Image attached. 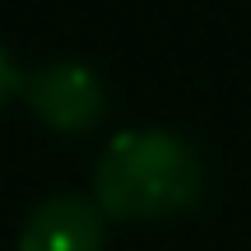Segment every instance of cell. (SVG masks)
Returning <instances> with one entry per match:
<instances>
[{
  "mask_svg": "<svg viewBox=\"0 0 251 251\" xmlns=\"http://www.w3.org/2000/svg\"><path fill=\"white\" fill-rule=\"evenodd\" d=\"M200 186V158L168 126H126L93 163V196L117 214H153L186 205Z\"/></svg>",
  "mask_w": 251,
  "mask_h": 251,
  "instance_id": "obj_1",
  "label": "cell"
},
{
  "mask_svg": "<svg viewBox=\"0 0 251 251\" xmlns=\"http://www.w3.org/2000/svg\"><path fill=\"white\" fill-rule=\"evenodd\" d=\"M19 89L51 126H65V130L89 126L102 112V75L79 56H51V61L24 70Z\"/></svg>",
  "mask_w": 251,
  "mask_h": 251,
  "instance_id": "obj_2",
  "label": "cell"
},
{
  "mask_svg": "<svg viewBox=\"0 0 251 251\" xmlns=\"http://www.w3.org/2000/svg\"><path fill=\"white\" fill-rule=\"evenodd\" d=\"M102 219L84 191H51L19 224V251H98Z\"/></svg>",
  "mask_w": 251,
  "mask_h": 251,
  "instance_id": "obj_3",
  "label": "cell"
},
{
  "mask_svg": "<svg viewBox=\"0 0 251 251\" xmlns=\"http://www.w3.org/2000/svg\"><path fill=\"white\" fill-rule=\"evenodd\" d=\"M19 79H24V75L14 70V61H9V51H5V42H0V93H9Z\"/></svg>",
  "mask_w": 251,
  "mask_h": 251,
  "instance_id": "obj_4",
  "label": "cell"
}]
</instances>
